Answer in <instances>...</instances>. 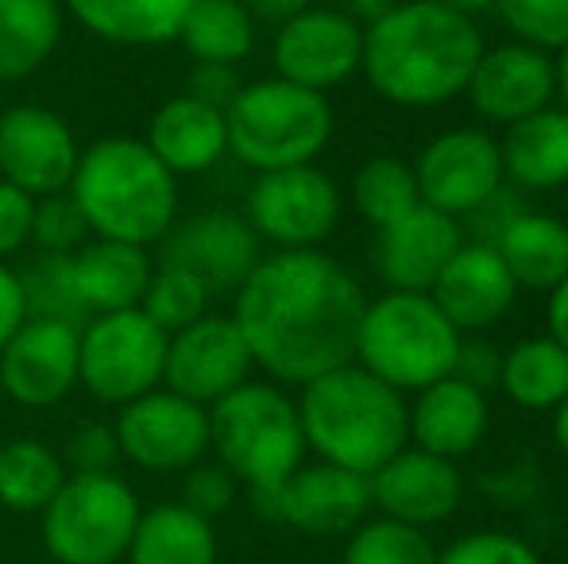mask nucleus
<instances>
[{"mask_svg": "<svg viewBox=\"0 0 568 564\" xmlns=\"http://www.w3.org/2000/svg\"><path fill=\"white\" fill-rule=\"evenodd\" d=\"M367 294L356 275L317 248L260 259L236 290V321L252 363L278 383L306 387L356 360Z\"/></svg>", "mask_w": 568, "mask_h": 564, "instance_id": "1", "label": "nucleus"}, {"mask_svg": "<svg viewBox=\"0 0 568 564\" xmlns=\"http://www.w3.org/2000/svg\"><path fill=\"white\" fill-rule=\"evenodd\" d=\"M484 54L476 20L456 16L434 0H398L364 28L367 85L398 109H437L460 98Z\"/></svg>", "mask_w": 568, "mask_h": 564, "instance_id": "2", "label": "nucleus"}, {"mask_svg": "<svg viewBox=\"0 0 568 564\" xmlns=\"http://www.w3.org/2000/svg\"><path fill=\"white\" fill-rule=\"evenodd\" d=\"M70 197L98 240L148 248L179 217V178L151 155L143 140L105 136L82 147Z\"/></svg>", "mask_w": 568, "mask_h": 564, "instance_id": "3", "label": "nucleus"}, {"mask_svg": "<svg viewBox=\"0 0 568 564\" xmlns=\"http://www.w3.org/2000/svg\"><path fill=\"white\" fill-rule=\"evenodd\" d=\"M298 422L306 449H314L325 464L348 468L356 475H372L410 444L406 394L359 363H344L302 387Z\"/></svg>", "mask_w": 568, "mask_h": 564, "instance_id": "4", "label": "nucleus"}, {"mask_svg": "<svg viewBox=\"0 0 568 564\" xmlns=\"http://www.w3.org/2000/svg\"><path fill=\"white\" fill-rule=\"evenodd\" d=\"M460 340L456 325L429 294L387 290L364 306L352 363L372 371L398 394H418L422 387L453 376Z\"/></svg>", "mask_w": 568, "mask_h": 564, "instance_id": "5", "label": "nucleus"}, {"mask_svg": "<svg viewBox=\"0 0 568 564\" xmlns=\"http://www.w3.org/2000/svg\"><path fill=\"white\" fill-rule=\"evenodd\" d=\"M210 449L232 480L247 483V491L278 488L306 460L298 402L286 399L275 383L247 379L210 407Z\"/></svg>", "mask_w": 568, "mask_h": 564, "instance_id": "6", "label": "nucleus"}, {"mask_svg": "<svg viewBox=\"0 0 568 564\" xmlns=\"http://www.w3.org/2000/svg\"><path fill=\"white\" fill-rule=\"evenodd\" d=\"M229 155L255 174L317 163L333 140V109L325 93L283 78H263L236 93L225 109Z\"/></svg>", "mask_w": 568, "mask_h": 564, "instance_id": "7", "label": "nucleus"}, {"mask_svg": "<svg viewBox=\"0 0 568 564\" xmlns=\"http://www.w3.org/2000/svg\"><path fill=\"white\" fill-rule=\"evenodd\" d=\"M140 511L116 472L67 475L43 511V545L59 564H116L128 557Z\"/></svg>", "mask_w": 568, "mask_h": 564, "instance_id": "8", "label": "nucleus"}, {"mask_svg": "<svg viewBox=\"0 0 568 564\" xmlns=\"http://www.w3.org/2000/svg\"><path fill=\"white\" fill-rule=\"evenodd\" d=\"M166 332L143 309L98 314L78 329V383L105 407L163 387Z\"/></svg>", "mask_w": 568, "mask_h": 564, "instance_id": "9", "label": "nucleus"}, {"mask_svg": "<svg viewBox=\"0 0 568 564\" xmlns=\"http://www.w3.org/2000/svg\"><path fill=\"white\" fill-rule=\"evenodd\" d=\"M341 189L322 166L267 171L247 189V225L278 252L317 248L341 225Z\"/></svg>", "mask_w": 568, "mask_h": 564, "instance_id": "10", "label": "nucleus"}, {"mask_svg": "<svg viewBox=\"0 0 568 564\" xmlns=\"http://www.w3.org/2000/svg\"><path fill=\"white\" fill-rule=\"evenodd\" d=\"M422 205L445 213V217H476L499 197L503 189V158L499 140L484 129H449L434 136L414 158Z\"/></svg>", "mask_w": 568, "mask_h": 564, "instance_id": "11", "label": "nucleus"}, {"mask_svg": "<svg viewBox=\"0 0 568 564\" xmlns=\"http://www.w3.org/2000/svg\"><path fill=\"white\" fill-rule=\"evenodd\" d=\"M113 429L120 457L143 472H186L210 452V410L166 387L120 407Z\"/></svg>", "mask_w": 568, "mask_h": 564, "instance_id": "12", "label": "nucleus"}, {"mask_svg": "<svg viewBox=\"0 0 568 564\" xmlns=\"http://www.w3.org/2000/svg\"><path fill=\"white\" fill-rule=\"evenodd\" d=\"M252 352H247L232 317L205 314L194 325L166 337L163 387L205 410L236 387H244L252 379Z\"/></svg>", "mask_w": 568, "mask_h": 564, "instance_id": "13", "label": "nucleus"}, {"mask_svg": "<svg viewBox=\"0 0 568 564\" xmlns=\"http://www.w3.org/2000/svg\"><path fill=\"white\" fill-rule=\"evenodd\" d=\"M159 248V264L194 275L210 294H236L260 264V236L240 213L202 209L171 225Z\"/></svg>", "mask_w": 568, "mask_h": 564, "instance_id": "14", "label": "nucleus"}, {"mask_svg": "<svg viewBox=\"0 0 568 564\" xmlns=\"http://www.w3.org/2000/svg\"><path fill=\"white\" fill-rule=\"evenodd\" d=\"M364 54V28L333 8H306L294 20L278 23L275 47V78L294 82L302 90H337L359 70Z\"/></svg>", "mask_w": 568, "mask_h": 564, "instance_id": "15", "label": "nucleus"}, {"mask_svg": "<svg viewBox=\"0 0 568 564\" xmlns=\"http://www.w3.org/2000/svg\"><path fill=\"white\" fill-rule=\"evenodd\" d=\"M78 155L82 147L54 109L12 105L0 113V178L36 202L70 189Z\"/></svg>", "mask_w": 568, "mask_h": 564, "instance_id": "16", "label": "nucleus"}, {"mask_svg": "<svg viewBox=\"0 0 568 564\" xmlns=\"http://www.w3.org/2000/svg\"><path fill=\"white\" fill-rule=\"evenodd\" d=\"M78 387V329L51 317H28L0 348V391L28 410L59 407Z\"/></svg>", "mask_w": 568, "mask_h": 564, "instance_id": "17", "label": "nucleus"}, {"mask_svg": "<svg viewBox=\"0 0 568 564\" xmlns=\"http://www.w3.org/2000/svg\"><path fill=\"white\" fill-rule=\"evenodd\" d=\"M464 98L484 121L510 129V124L526 121L557 101L554 54L518 43V39L484 47L468 85H464Z\"/></svg>", "mask_w": 568, "mask_h": 564, "instance_id": "18", "label": "nucleus"}, {"mask_svg": "<svg viewBox=\"0 0 568 564\" xmlns=\"http://www.w3.org/2000/svg\"><path fill=\"white\" fill-rule=\"evenodd\" d=\"M367 488H372V506H379L383 519L426 530L456 514L464 499V475L456 472V460L406 444L367 475Z\"/></svg>", "mask_w": 568, "mask_h": 564, "instance_id": "19", "label": "nucleus"}, {"mask_svg": "<svg viewBox=\"0 0 568 564\" xmlns=\"http://www.w3.org/2000/svg\"><path fill=\"white\" fill-rule=\"evenodd\" d=\"M367 511H372L367 475L325 464V460L302 464L275 491V522H286L310 537L352 534Z\"/></svg>", "mask_w": 568, "mask_h": 564, "instance_id": "20", "label": "nucleus"}, {"mask_svg": "<svg viewBox=\"0 0 568 564\" xmlns=\"http://www.w3.org/2000/svg\"><path fill=\"white\" fill-rule=\"evenodd\" d=\"M460 244V221L445 217L429 205H418L395 225L375 228L372 264L387 290L429 294V286L437 283V275L445 271V264L456 256Z\"/></svg>", "mask_w": 568, "mask_h": 564, "instance_id": "21", "label": "nucleus"}, {"mask_svg": "<svg viewBox=\"0 0 568 564\" xmlns=\"http://www.w3.org/2000/svg\"><path fill=\"white\" fill-rule=\"evenodd\" d=\"M429 298L437 301V309L464 337V332H484L499 325L515 306L518 283L510 279L507 264L491 244L464 240L456 256L445 264V271L437 275V283L429 286Z\"/></svg>", "mask_w": 568, "mask_h": 564, "instance_id": "22", "label": "nucleus"}, {"mask_svg": "<svg viewBox=\"0 0 568 564\" xmlns=\"http://www.w3.org/2000/svg\"><path fill=\"white\" fill-rule=\"evenodd\" d=\"M487 422H491L487 394L456 376L422 387L406 407V433H410L414 449L445 460L468 457L484 441Z\"/></svg>", "mask_w": 568, "mask_h": 564, "instance_id": "23", "label": "nucleus"}, {"mask_svg": "<svg viewBox=\"0 0 568 564\" xmlns=\"http://www.w3.org/2000/svg\"><path fill=\"white\" fill-rule=\"evenodd\" d=\"M143 143L174 178L179 174H205L229 155V124L221 109L205 105L190 93H179L155 109Z\"/></svg>", "mask_w": 568, "mask_h": 564, "instance_id": "24", "label": "nucleus"}, {"mask_svg": "<svg viewBox=\"0 0 568 564\" xmlns=\"http://www.w3.org/2000/svg\"><path fill=\"white\" fill-rule=\"evenodd\" d=\"M151 264L148 248L135 244H116V240H98L70 256V275H74L78 301L85 306V314H120V309H140L143 290L151 283Z\"/></svg>", "mask_w": 568, "mask_h": 564, "instance_id": "25", "label": "nucleus"}, {"mask_svg": "<svg viewBox=\"0 0 568 564\" xmlns=\"http://www.w3.org/2000/svg\"><path fill=\"white\" fill-rule=\"evenodd\" d=\"M487 244L499 252L518 290L549 294L568 275V225L549 213H510Z\"/></svg>", "mask_w": 568, "mask_h": 564, "instance_id": "26", "label": "nucleus"}, {"mask_svg": "<svg viewBox=\"0 0 568 564\" xmlns=\"http://www.w3.org/2000/svg\"><path fill=\"white\" fill-rule=\"evenodd\" d=\"M70 20L116 47L174 43L194 0H62Z\"/></svg>", "mask_w": 568, "mask_h": 564, "instance_id": "27", "label": "nucleus"}, {"mask_svg": "<svg viewBox=\"0 0 568 564\" xmlns=\"http://www.w3.org/2000/svg\"><path fill=\"white\" fill-rule=\"evenodd\" d=\"M503 178L523 189H561L568 182V113L541 109L510 124L499 140Z\"/></svg>", "mask_w": 568, "mask_h": 564, "instance_id": "28", "label": "nucleus"}, {"mask_svg": "<svg viewBox=\"0 0 568 564\" xmlns=\"http://www.w3.org/2000/svg\"><path fill=\"white\" fill-rule=\"evenodd\" d=\"M128 564H217V530L182 503L140 511Z\"/></svg>", "mask_w": 568, "mask_h": 564, "instance_id": "29", "label": "nucleus"}, {"mask_svg": "<svg viewBox=\"0 0 568 564\" xmlns=\"http://www.w3.org/2000/svg\"><path fill=\"white\" fill-rule=\"evenodd\" d=\"M62 0H0V85L23 82L47 66L62 43Z\"/></svg>", "mask_w": 568, "mask_h": 564, "instance_id": "30", "label": "nucleus"}, {"mask_svg": "<svg viewBox=\"0 0 568 564\" xmlns=\"http://www.w3.org/2000/svg\"><path fill=\"white\" fill-rule=\"evenodd\" d=\"M499 391L515 407L554 414L568 399V352L554 337H526L499 360Z\"/></svg>", "mask_w": 568, "mask_h": 564, "instance_id": "31", "label": "nucleus"}, {"mask_svg": "<svg viewBox=\"0 0 568 564\" xmlns=\"http://www.w3.org/2000/svg\"><path fill=\"white\" fill-rule=\"evenodd\" d=\"M67 464L62 452L36 437L0 444V503L16 514H43L47 503L59 495L67 483Z\"/></svg>", "mask_w": 568, "mask_h": 564, "instance_id": "32", "label": "nucleus"}, {"mask_svg": "<svg viewBox=\"0 0 568 564\" xmlns=\"http://www.w3.org/2000/svg\"><path fill=\"white\" fill-rule=\"evenodd\" d=\"M179 43L194 62L240 66L255 47V20L244 0H194L182 20Z\"/></svg>", "mask_w": 568, "mask_h": 564, "instance_id": "33", "label": "nucleus"}, {"mask_svg": "<svg viewBox=\"0 0 568 564\" xmlns=\"http://www.w3.org/2000/svg\"><path fill=\"white\" fill-rule=\"evenodd\" d=\"M352 205H356L359 217L372 228L395 225L398 217H406V213L422 205L414 166L395 155L367 158V163L352 174Z\"/></svg>", "mask_w": 568, "mask_h": 564, "instance_id": "34", "label": "nucleus"}, {"mask_svg": "<svg viewBox=\"0 0 568 564\" xmlns=\"http://www.w3.org/2000/svg\"><path fill=\"white\" fill-rule=\"evenodd\" d=\"M344 564H437L426 530L395 519L359 522L344 545Z\"/></svg>", "mask_w": 568, "mask_h": 564, "instance_id": "35", "label": "nucleus"}, {"mask_svg": "<svg viewBox=\"0 0 568 564\" xmlns=\"http://www.w3.org/2000/svg\"><path fill=\"white\" fill-rule=\"evenodd\" d=\"M210 298L213 294L205 290L194 275L159 264L155 271H151V283H148V290H143L140 309L166 332V337H171V332L186 329V325H194L197 317L210 314Z\"/></svg>", "mask_w": 568, "mask_h": 564, "instance_id": "36", "label": "nucleus"}, {"mask_svg": "<svg viewBox=\"0 0 568 564\" xmlns=\"http://www.w3.org/2000/svg\"><path fill=\"white\" fill-rule=\"evenodd\" d=\"M23 298H28V317H51V321H67L82 329L85 306L78 301L74 275H70V256H39L28 271L20 275Z\"/></svg>", "mask_w": 568, "mask_h": 564, "instance_id": "37", "label": "nucleus"}, {"mask_svg": "<svg viewBox=\"0 0 568 564\" xmlns=\"http://www.w3.org/2000/svg\"><path fill=\"white\" fill-rule=\"evenodd\" d=\"M491 12L518 43L546 54L568 47V0H495Z\"/></svg>", "mask_w": 568, "mask_h": 564, "instance_id": "38", "label": "nucleus"}, {"mask_svg": "<svg viewBox=\"0 0 568 564\" xmlns=\"http://www.w3.org/2000/svg\"><path fill=\"white\" fill-rule=\"evenodd\" d=\"M31 240L39 244V252L47 256H74L82 244L93 240L90 225H85L82 209L70 197V189L36 202V221H31Z\"/></svg>", "mask_w": 568, "mask_h": 564, "instance_id": "39", "label": "nucleus"}, {"mask_svg": "<svg viewBox=\"0 0 568 564\" xmlns=\"http://www.w3.org/2000/svg\"><path fill=\"white\" fill-rule=\"evenodd\" d=\"M437 564H541L538 550L523 537L503 534V530H484L453 542L445 553H437Z\"/></svg>", "mask_w": 568, "mask_h": 564, "instance_id": "40", "label": "nucleus"}, {"mask_svg": "<svg viewBox=\"0 0 568 564\" xmlns=\"http://www.w3.org/2000/svg\"><path fill=\"white\" fill-rule=\"evenodd\" d=\"M120 441L113 425L85 422L70 433L67 452H62V464L70 468V475H109L120 464Z\"/></svg>", "mask_w": 568, "mask_h": 564, "instance_id": "41", "label": "nucleus"}, {"mask_svg": "<svg viewBox=\"0 0 568 564\" xmlns=\"http://www.w3.org/2000/svg\"><path fill=\"white\" fill-rule=\"evenodd\" d=\"M232 499H236V480H232L229 468L221 464H194L186 468V483H182V506H190L194 514H202V519H217V514H225L232 506Z\"/></svg>", "mask_w": 568, "mask_h": 564, "instance_id": "42", "label": "nucleus"}, {"mask_svg": "<svg viewBox=\"0 0 568 564\" xmlns=\"http://www.w3.org/2000/svg\"><path fill=\"white\" fill-rule=\"evenodd\" d=\"M31 221H36V197L0 178V264L31 244Z\"/></svg>", "mask_w": 568, "mask_h": 564, "instance_id": "43", "label": "nucleus"}, {"mask_svg": "<svg viewBox=\"0 0 568 564\" xmlns=\"http://www.w3.org/2000/svg\"><path fill=\"white\" fill-rule=\"evenodd\" d=\"M240 90H244V82H240L236 66H217V62H194V70L186 78L190 98L205 101V105L221 109V113L236 101Z\"/></svg>", "mask_w": 568, "mask_h": 564, "instance_id": "44", "label": "nucleus"}, {"mask_svg": "<svg viewBox=\"0 0 568 564\" xmlns=\"http://www.w3.org/2000/svg\"><path fill=\"white\" fill-rule=\"evenodd\" d=\"M499 360L503 352H495L491 345H479V340H460V356H456L453 376L464 379V383L479 387V391H491L499 387Z\"/></svg>", "mask_w": 568, "mask_h": 564, "instance_id": "45", "label": "nucleus"}, {"mask_svg": "<svg viewBox=\"0 0 568 564\" xmlns=\"http://www.w3.org/2000/svg\"><path fill=\"white\" fill-rule=\"evenodd\" d=\"M28 321V298H23L20 271L0 264V348L16 337V329Z\"/></svg>", "mask_w": 568, "mask_h": 564, "instance_id": "46", "label": "nucleus"}, {"mask_svg": "<svg viewBox=\"0 0 568 564\" xmlns=\"http://www.w3.org/2000/svg\"><path fill=\"white\" fill-rule=\"evenodd\" d=\"M244 8L252 12V20L286 23L298 12H306V8H314V0H244Z\"/></svg>", "mask_w": 568, "mask_h": 564, "instance_id": "47", "label": "nucleus"}, {"mask_svg": "<svg viewBox=\"0 0 568 564\" xmlns=\"http://www.w3.org/2000/svg\"><path fill=\"white\" fill-rule=\"evenodd\" d=\"M546 317H549V337H554L557 345L568 352V275L554 286V290H549Z\"/></svg>", "mask_w": 568, "mask_h": 564, "instance_id": "48", "label": "nucleus"}, {"mask_svg": "<svg viewBox=\"0 0 568 564\" xmlns=\"http://www.w3.org/2000/svg\"><path fill=\"white\" fill-rule=\"evenodd\" d=\"M398 0H329L333 12L348 16L352 23H359V28H367V23H375L383 12H390Z\"/></svg>", "mask_w": 568, "mask_h": 564, "instance_id": "49", "label": "nucleus"}, {"mask_svg": "<svg viewBox=\"0 0 568 564\" xmlns=\"http://www.w3.org/2000/svg\"><path fill=\"white\" fill-rule=\"evenodd\" d=\"M434 4L449 8V12H456V16H468V20H476L479 12H491L495 0H434Z\"/></svg>", "mask_w": 568, "mask_h": 564, "instance_id": "50", "label": "nucleus"}, {"mask_svg": "<svg viewBox=\"0 0 568 564\" xmlns=\"http://www.w3.org/2000/svg\"><path fill=\"white\" fill-rule=\"evenodd\" d=\"M554 66H557V98H561V109L568 113V47L554 54Z\"/></svg>", "mask_w": 568, "mask_h": 564, "instance_id": "51", "label": "nucleus"}, {"mask_svg": "<svg viewBox=\"0 0 568 564\" xmlns=\"http://www.w3.org/2000/svg\"><path fill=\"white\" fill-rule=\"evenodd\" d=\"M554 441H557V449H561L565 460H568V399L554 410Z\"/></svg>", "mask_w": 568, "mask_h": 564, "instance_id": "52", "label": "nucleus"}]
</instances>
